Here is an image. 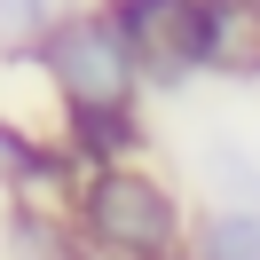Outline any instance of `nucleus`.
<instances>
[{
    "mask_svg": "<svg viewBox=\"0 0 260 260\" xmlns=\"http://www.w3.org/2000/svg\"><path fill=\"white\" fill-rule=\"evenodd\" d=\"M71 229L95 260H181L189 252V189L166 174L158 158H126V166H95L79 174V189L63 197Z\"/></svg>",
    "mask_w": 260,
    "mask_h": 260,
    "instance_id": "nucleus-1",
    "label": "nucleus"
},
{
    "mask_svg": "<svg viewBox=\"0 0 260 260\" xmlns=\"http://www.w3.org/2000/svg\"><path fill=\"white\" fill-rule=\"evenodd\" d=\"M32 55H40V71H48V87H55L63 111H79V103H150L142 63L118 40V24H111L103 0H71Z\"/></svg>",
    "mask_w": 260,
    "mask_h": 260,
    "instance_id": "nucleus-2",
    "label": "nucleus"
},
{
    "mask_svg": "<svg viewBox=\"0 0 260 260\" xmlns=\"http://www.w3.org/2000/svg\"><path fill=\"white\" fill-rule=\"evenodd\" d=\"M103 8H111L118 40L134 48V63H142L150 103L205 87V16H197V0H103Z\"/></svg>",
    "mask_w": 260,
    "mask_h": 260,
    "instance_id": "nucleus-3",
    "label": "nucleus"
},
{
    "mask_svg": "<svg viewBox=\"0 0 260 260\" xmlns=\"http://www.w3.org/2000/svg\"><path fill=\"white\" fill-rule=\"evenodd\" d=\"M71 189H79V166H71L63 134L40 126V118H8V111H0V197L63 205Z\"/></svg>",
    "mask_w": 260,
    "mask_h": 260,
    "instance_id": "nucleus-4",
    "label": "nucleus"
},
{
    "mask_svg": "<svg viewBox=\"0 0 260 260\" xmlns=\"http://www.w3.org/2000/svg\"><path fill=\"white\" fill-rule=\"evenodd\" d=\"M71 166L95 174V166H126V158H150L158 150V126H150V103H79V111L55 118Z\"/></svg>",
    "mask_w": 260,
    "mask_h": 260,
    "instance_id": "nucleus-5",
    "label": "nucleus"
},
{
    "mask_svg": "<svg viewBox=\"0 0 260 260\" xmlns=\"http://www.w3.org/2000/svg\"><path fill=\"white\" fill-rule=\"evenodd\" d=\"M189 181L205 205H244L260 213V142L237 126H197L189 142Z\"/></svg>",
    "mask_w": 260,
    "mask_h": 260,
    "instance_id": "nucleus-6",
    "label": "nucleus"
},
{
    "mask_svg": "<svg viewBox=\"0 0 260 260\" xmlns=\"http://www.w3.org/2000/svg\"><path fill=\"white\" fill-rule=\"evenodd\" d=\"M197 16H205V87H260V8L197 0Z\"/></svg>",
    "mask_w": 260,
    "mask_h": 260,
    "instance_id": "nucleus-7",
    "label": "nucleus"
},
{
    "mask_svg": "<svg viewBox=\"0 0 260 260\" xmlns=\"http://www.w3.org/2000/svg\"><path fill=\"white\" fill-rule=\"evenodd\" d=\"M8 260H95L79 244V229H71L63 205H40V197H8Z\"/></svg>",
    "mask_w": 260,
    "mask_h": 260,
    "instance_id": "nucleus-8",
    "label": "nucleus"
},
{
    "mask_svg": "<svg viewBox=\"0 0 260 260\" xmlns=\"http://www.w3.org/2000/svg\"><path fill=\"white\" fill-rule=\"evenodd\" d=\"M189 260H260V213H244V205H197Z\"/></svg>",
    "mask_w": 260,
    "mask_h": 260,
    "instance_id": "nucleus-9",
    "label": "nucleus"
},
{
    "mask_svg": "<svg viewBox=\"0 0 260 260\" xmlns=\"http://www.w3.org/2000/svg\"><path fill=\"white\" fill-rule=\"evenodd\" d=\"M71 0H0V55H32Z\"/></svg>",
    "mask_w": 260,
    "mask_h": 260,
    "instance_id": "nucleus-10",
    "label": "nucleus"
},
{
    "mask_svg": "<svg viewBox=\"0 0 260 260\" xmlns=\"http://www.w3.org/2000/svg\"><path fill=\"white\" fill-rule=\"evenodd\" d=\"M252 8H260V0H252Z\"/></svg>",
    "mask_w": 260,
    "mask_h": 260,
    "instance_id": "nucleus-11",
    "label": "nucleus"
},
{
    "mask_svg": "<svg viewBox=\"0 0 260 260\" xmlns=\"http://www.w3.org/2000/svg\"><path fill=\"white\" fill-rule=\"evenodd\" d=\"M181 260H189V252H181Z\"/></svg>",
    "mask_w": 260,
    "mask_h": 260,
    "instance_id": "nucleus-12",
    "label": "nucleus"
}]
</instances>
